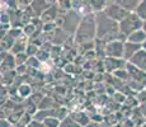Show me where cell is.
Segmentation results:
<instances>
[{"label":"cell","mask_w":146,"mask_h":127,"mask_svg":"<svg viewBox=\"0 0 146 127\" xmlns=\"http://www.w3.org/2000/svg\"><path fill=\"white\" fill-rule=\"evenodd\" d=\"M107 4H108L107 1H90V7H92V9L95 10V12H98V13L104 12Z\"/></svg>","instance_id":"obj_11"},{"label":"cell","mask_w":146,"mask_h":127,"mask_svg":"<svg viewBox=\"0 0 146 127\" xmlns=\"http://www.w3.org/2000/svg\"><path fill=\"white\" fill-rule=\"evenodd\" d=\"M15 59L13 57L12 55H4L3 56V65L4 66H7L8 69H12L14 67V65H15Z\"/></svg>","instance_id":"obj_12"},{"label":"cell","mask_w":146,"mask_h":127,"mask_svg":"<svg viewBox=\"0 0 146 127\" xmlns=\"http://www.w3.org/2000/svg\"><path fill=\"white\" fill-rule=\"evenodd\" d=\"M123 51H125V43L117 39L109 42L104 49L106 55L112 59H123Z\"/></svg>","instance_id":"obj_5"},{"label":"cell","mask_w":146,"mask_h":127,"mask_svg":"<svg viewBox=\"0 0 146 127\" xmlns=\"http://www.w3.org/2000/svg\"><path fill=\"white\" fill-rule=\"evenodd\" d=\"M95 24H97V36L100 39H107L108 37H112L113 39V36L116 37L117 33L119 32V23L107 17L104 12L97 13Z\"/></svg>","instance_id":"obj_1"},{"label":"cell","mask_w":146,"mask_h":127,"mask_svg":"<svg viewBox=\"0 0 146 127\" xmlns=\"http://www.w3.org/2000/svg\"><path fill=\"white\" fill-rule=\"evenodd\" d=\"M28 127H46L43 125V122H38V121H35V122H31L29 125H28Z\"/></svg>","instance_id":"obj_16"},{"label":"cell","mask_w":146,"mask_h":127,"mask_svg":"<svg viewBox=\"0 0 146 127\" xmlns=\"http://www.w3.org/2000/svg\"><path fill=\"white\" fill-rule=\"evenodd\" d=\"M28 59H29V56L27 53H19V55L15 56V63L17 65H22L23 63H27Z\"/></svg>","instance_id":"obj_14"},{"label":"cell","mask_w":146,"mask_h":127,"mask_svg":"<svg viewBox=\"0 0 146 127\" xmlns=\"http://www.w3.org/2000/svg\"><path fill=\"white\" fill-rule=\"evenodd\" d=\"M142 49H144V50L146 51V42H145V43H144V45H142Z\"/></svg>","instance_id":"obj_19"},{"label":"cell","mask_w":146,"mask_h":127,"mask_svg":"<svg viewBox=\"0 0 146 127\" xmlns=\"http://www.w3.org/2000/svg\"><path fill=\"white\" fill-rule=\"evenodd\" d=\"M140 50H142V46H141V45H135V43H131V42L127 41V42L125 43L123 59H125V60H128V61H130L131 59H132Z\"/></svg>","instance_id":"obj_7"},{"label":"cell","mask_w":146,"mask_h":127,"mask_svg":"<svg viewBox=\"0 0 146 127\" xmlns=\"http://www.w3.org/2000/svg\"><path fill=\"white\" fill-rule=\"evenodd\" d=\"M142 25H144V21H141L136 13H130L119 23V32L125 35L126 37H128L136 31L142 29Z\"/></svg>","instance_id":"obj_3"},{"label":"cell","mask_w":146,"mask_h":127,"mask_svg":"<svg viewBox=\"0 0 146 127\" xmlns=\"http://www.w3.org/2000/svg\"><path fill=\"white\" fill-rule=\"evenodd\" d=\"M142 29H144V32L146 33V21L144 22V25H142Z\"/></svg>","instance_id":"obj_18"},{"label":"cell","mask_w":146,"mask_h":127,"mask_svg":"<svg viewBox=\"0 0 146 127\" xmlns=\"http://www.w3.org/2000/svg\"><path fill=\"white\" fill-rule=\"evenodd\" d=\"M127 41L135 45H144L146 42V33L144 32V29H139L136 32H133L132 35H130L127 37Z\"/></svg>","instance_id":"obj_8"},{"label":"cell","mask_w":146,"mask_h":127,"mask_svg":"<svg viewBox=\"0 0 146 127\" xmlns=\"http://www.w3.org/2000/svg\"><path fill=\"white\" fill-rule=\"evenodd\" d=\"M139 100L141 102V103H145L146 104V92H141L139 94Z\"/></svg>","instance_id":"obj_17"},{"label":"cell","mask_w":146,"mask_h":127,"mask_svg":"<svg viewBox=\"0 0 146 127\" xmlns=\"http://www.w3.org/2000/svg\"><path fill=\"white\" fill-rule=\"evenodd\" d=\"M117 4L119 5L122 9H125L127 13H135V10L137 9L140 1H135V0H131V1H117Z\"/></svg>","instance_id":"obj_9"},{"label":"cell","mask_w":146,"mask_h":127,"mask_svg":"<svg viewBox=\"0 0 146 127\" xmlns=\"http://www.w3.org/2000/svg\"><path fill=\"white\" fill-rule=\"evenodd\" d=\"M109 5H107L106 9H104V13L107 17H109L111 19H113L114 22H117V23H121V22L123 21V19L126 18V17L130 13H127L125 9H122V8L119 7L118 4H117V1H111L108 3Z\"/></svg>","instance_id":"obj_4"},{"label":"cell","mask_w":146,"mask_h":127,"mask_svg":"<svg viewBox=\"0 0 146 127\" xmlns=\"http://www.w3.org/2000/svg\"><path fill=\"white\" fill-rule=\"evenodd\" d=\"M19 93H21L22 97H26V95H28L31 93L29 86L26 85V84H24V85H21V86H19Z\"/></svg>","instance_id":"obj_15"},{"label":"cell","mask_w":146,"mask_h":127,"mask_svg":"<svg viewBox=\"0 0 146 127\" xmlns=\"http://www.w3.org/2000/svg\"><path fill=\"white\" fill-rule=\"evenodd\" d=\"M135 13L137 14V17H139L141 21H146V1H140L139 7H137V9L135 10Z\"/></svg>","instance_id":"obj_10"},{"label":"cell","mask_w":146,"mask_h":127,"mask_svg":"<svg viewBox=\"0 0 146 127\" xmlns=\"http://www.w3.org/2000/svg\"><path fill=\"white\" fill-rule=\"evenodd\" d=\"M97 35V24H95V17L88 15L84 17L83 22L80 23L76 32V41L78 42H88L92 41L93 37Z\"/></svg>","instance_id":"obj_2"},{"label":"cell","mask_w":146,"mask_h":127,"mask_svg":"<svg viewBox=\"0 0 146 127\" xmlns=\"http://www.w3.org/2000/svg\"><path fill=\"white\" fill-rule=\"evenodd\" d=\"M43 125L46 127H58L60 126V120L58 118H53V117H47L43 121Z\"/></svg>","instance_id":"obj_13"},{"label":"cell","mask_w":146,"mask_h":127,"mask_svg":"<svg viewBox=\"0 0 146 127\" xmlns=\"http://www.w3.org/2000/svg\"><path fill=\"white\" fill-rule=\"evenodd\" d=\"M128 63L133 65L135 67H137V69H140L141 71L146 72V51L144 49L140 50Z\"/></svg>","instance_id":"obj_6"}]
</instances>
